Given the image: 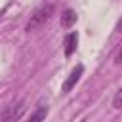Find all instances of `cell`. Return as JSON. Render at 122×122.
Instances as JSON below:
<instances>
[{
    "instance_id": "3957f363",
    "label": "cell",
    "mask_w": 122,
    "mask_h": 122,
    "mask_svg": "<svg viewBox=\"0 0 122 122\" xmlns=\"http://www.w3.org/2000/svg\"><path fill=\"white\" fill-rule=\"evenodd\" d=\"M82 72H84V67H82V65H76V67L71 71V74L67 76V80L63 82V86H61V92H63V93H69V92H71V90L76 86V82L80 80Z\"/></svg>"
},
{
    "instance_id": "9c48e42d",
    "label": "cell",
    "mask_w": 122,
    "mask_h": 122,
    "mask_svg": "<svg viewBox=\"0 0 122 122\" xmlns=\"http://www.w3.org/2000/svg\"><path fill=\"white\" fill-rule=\"evenodd\" d=\"M114 30H116V32H122V19L116 23V29H114Z\"/></svg>"
},
{
    "instance_id": "6da1fadb",
    "label": "cell",
    "mask_w": 122,
    "mask_h": 122,
    "mask_svg": "<svg viewBox=\"0 0 122 122\" xmlns=\"http://www.w3.org/2000/svg\"><path fill=\"white\" fill-rule=\"evenodd\" d=\"M51 15H53V4H44V6H40V8L34 10V13L30 15V21L27 23L25 30H27V32H34V30L42 29V27L51 19Z\"/></svg>"
},
{
    "instance_id": "52a82bcc",
    "label": "cell",
    "mask_w": 122,
    "mask_h": 122,
    "mask_svg": "<svg viewBox=\"0 0 122 122\" xmlns=\"http://www.w3.org/2000/svg\"><path fill=\"white\" fill-rule=\"evenodd\" d=\"M112 105H114V109H122V88L116 92V95L112 99Z\"/></svg>"
},
{
    "instance_id": "8992f818",
    "label": "cell",
    "mask_w": 122,
    "mask_h": 122,
    "mask_svg": "<svg viewBox=\"0 0 122 122\" xmlns=\"http://www.w3.org/2000/svg\"><path fill=\"white\" fill-rule=\"evenodd\" d=\"M48 116V107L46 105H38L34 112H30V122H36V120H44Z\"/></svg>"
},
{
    "instance_id": "5b68a950",
    "label": "cell",
    "mask_w": 122,
    "mask_h": 122,
    "mask_svg": "<svg viewBox=\"0 0 122 122\" xmlns=\"http://www.w3.org/2000/svg\"><path fill=\"white\" fill-rule=\"evenodd\" d=\"M76 23V11L74 10H65L61 15V27L63 29H71Z\"/></svg>"
},
{
    "instance_id": "7a4b0ae2",
    "label": "cell",
    "mask_w": 122,
    "mask_h": 122,
    "mask_svg": "<svg viewBox=\"0 0 122 122\" xmlns=\"http://www.w3.org/2000/svg\"><path fill=\"white\" fill-rule=\"evenodd\" d=\"M25 112V101H15L10 107H6V111L2 112V120L4 122H11V120H19Z\"/></svg>"
},
{
    "instance_id": "277c9868",
    "label": "cell",
    "mask_w": 122,
    "mask_h": 122,
    "mask_svg": "<svg viewBox=\"0 0 122 122\" xmlns=\"http://www.w3.org/2000/svg\"><path fill=\"white\" fill-rule=\"evenodd\" d=\"M76 46H78V34H76V32H69V34L65 36V55L71 57V55L74 53Z\"/></svg>"
},
{
    "instance_id": "ba28073f",
    "label": "cell",
    "mask_w": 122,
    "mask_h": 122,
    "mask_svg": "<svg viewBox=\"0 0 122 122\" xmlns=\"http://www.w3.org/2000/svg\"><path fill=\"white\" fill-rule=\"evenodd\" d=\"M114 63H122V46H120V50H118V53H116V57H114Z\"/></svg>"
}]
</instances>
